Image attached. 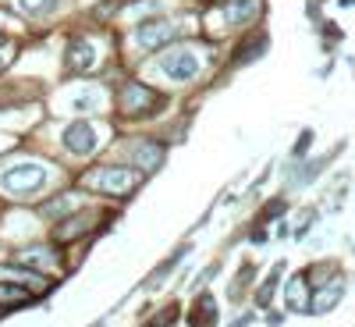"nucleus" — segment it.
Returning a JSON list of instances; mask_svg holds the SVG:
<instances>
[{"label":"nucleus","instance_id":"1","mask_svg":"<svg viewBox=\"0 0 355 327\" xmlns=\"http://www.w3.org/2000/svg\"><path fill=\"white\" fill-rule=\"evenodd\" d=\"M157 107H164V97H157L153 89H146V85H139V82H132V85H125L121 93H117V114L121 117H146L150 110H157Z\"/></svg>","mask_w":355,"mask_h":327},{"label":"nucleus","instance_id":"2","mask_svg":"<svg viewBox=\"0 0 355 327\" xmlns=\"http://www.w3.org/2000/svg\"><path fill=\"white\" fill-rule=\"evenodd\" d=\"M135 171H117V167H103V171H93V178H85V185H93L100 192H117V196H128L135 185H139Z\"/></svg>","mask_w":355,"mask_h":327},{"label":"nucleus","instance_id":"3","mask_svg":"<svg viewBox=\"0 0 355 327\" xmlns=\"http://www.w3.org/2000/svg\"><path fill=\"white\" fill-rule=\"evenodd\" d=\"M160 68H164L174 82H189V78L199 72V61H196V53H192L189 47H174V50H167V53H164Z\"/></svg>","mask_w":355,"mask_h":327},{"label":"nucleus","instance_id":"4","mask_svg":"<svg viewBox=\"0 0 355 327\" xmlns=\"http://www.w3.org/2000/svg\"><path fill=\"white\" fill-rule=\"evenodd\" d=\"M43 182H46V174H43L40 164H18V167H11V171L4 174V185H8L11 192H33V189H40Z\"/></svg>","mask_w":355,"mask_h":327},{"label":"nucleus","instance_id":"5","mask_svg":"<svg viewBox=\"0 0 355 327\" xmlns=\"http://www.w3.org/2000/svg\"><path fill=\"white\" fill-rule=\"evenodd\" d=\"M64 146H68V153H93V150H96V132H93V125H89V121L68 125Z\"/></svg>","mask_w":355,"mask_h":327},{"label":"nucleus","instance_id":"6","mask_svg":"<svg viewBox=\"0 0 355 327\" xmlns=\"http://www.w3.org/2000/svg\"><path fill=\"white\" fill-rule=\"evenodd\" d=\"M139 43H142L146 50H157V47L171 43V25H167L164 18H150V22H142V28H139Z\"/></svg>","mask_w":355,"mask_h":327},{"label":"nucleus","instance_id":"7","mask_svg":"<svg viewBox=\"0 0 355 327\" xmlns=\"http://www.w3.org/2000/svg\"><path fill=\"white\" fill-rule=\"evenodd\" d=\"M68 68L71 72H93L96 68V47L89 40H75L68 47Z\"/></svg>","mask_w":355,"mask_h":327},{"label":"nucleus","instance_id":"8","mask_svg":"<svg viewBox=\"0 0 355 327\" xmlns=\"http://www.w3.org/2000/svg\"><path fill=\"white\" fill-rule=\"evenodd\" d=\"M189 324L192 327H214L217 324V303H214V295H199V299L192 303Z\"/></svg>","mask_w":355,"mask_h":327},{"label":"nucleus","instance_id":"9","mask_svg":"<svg viewBox=\"0 0 355 327\" xmlns=\"http://www.w3.org/2000/svg\"><path fill=\"white\" fill-rule=\"evenodd\" d=\"M259 11H263L259 0H227V22H231V25H245V22H252Z\"/></svg>","mask_w":355,"mask_h":327},{"label":"nucleus","instance_id":"10","mask_svg":"<svg viewBox=\"0 0 355 327\" xmlns=\"http://www.w3.org/2000/svg\"><path fill=\"white\" fill-rule=\"evenodd\" d=\"M33 303V292L21 285H0V310H21Z\"/></svg>","mask_w":355,"mask_h":327},{"label":"nucleus","instance_id":"11","mask_svg":"<svg viewBox=\"0 0 355 327\" xmlns=\"http://www.w3.org/2000/svg\"><path fill=\"white\" fill-rule=\"evenodd\" d=\"M338 299H341V285L334 281V285H327V288H323V292L316 295V299L309 303V310H313V313H327V310H331Z\"/></svg>","mask_w":355,"mask_h":327},{"label":"nucleus","instance_id":"12","mask_svg":"<svg viewBox=\"0 0 355 327\" xmlns=\"http://www.w3.org/2000/svg\"><path fill=\"white\" fill-rule=\"evenodd\" d=\"M82 228H89V214H78V217L64 221L61 228H57V242H71V239H78Z\"/></svg>","mask_w":355,"mask_h":327},{"label":"nucleus","instance_id":"13","mask_svg":"<svg viewBox=\"0 0 355 327\" xmlns=\"http://www.w3.org/2000/svg\"><path fill=\"white\" fill-rule=\"evenodd\" d=\"M288 306L291 310H306V278H295L288 288Z\"/></svg>","mask_w":355,"mask_h":327},{"label":"nucleus","instance_id":"14","mask_svg":"<svg viewBox=\"0 0 355 327\" xmlns=\"http://www.w3.org/2000/svg\"><path fill=\"white\" fill-rule=\"evenodd\" d=\"M135 160L146 167V171H153L160 160H164V150H160V146L157 142H150V150H135Z\"/></svg>","mask_w":355,"mask_h":327},{"label":"nucleus","instance_id":"15","mask_svg":"<svg viewBox=\"0 0 355 327\" xmlns=\"http://www.w3.org/2000/svg\"><path fill=\"white\" fill-rule=\"evenodd\" d=\"M18 4H21L25 15H36L40 18V15H50L57 4H61V0H18Z\"/></svg>","mask_w":355,"mask_h":327},{"label":"nucleus","instance_id":"16","mask_svg":"<svg viewBox=\"0 0 355 327\" xmlns=\"http://www.w3.org/2000/svg\"><path fill=\"white\" fill-rule=\"evenodd\" d=\"M263 50H266V36H256L252 43H245V47L239 50V57H234V61H239V65H245L249 57H256V53H263Z\"/></svg>","mask_w":355,"mask_h":327},{"label":"nucleus","instance_id":"17","mask_svg":"<svg viewBox=\"0 0 355 327\" xmlns=\"http://www.w3.org/2000/svg\"><path fill=\"white\" fill-rule=\"evenodd\" d=\"M277 278H281V267H277V271H274L270 278H266V285L259 288V295H256V299H259V306H266V303H270V295H274V285H277Z\"/></svg>","mask_w":355,"mask_h":327},{"label":"nucleus","instance_id":"18","mask_svg":"<svg viewBox=\"0 0 355 327\" xmlns=\"http://www.w3.org/2000/svg\"><path fill=\"white\" fill-rule=\"evenodd\" d=\"M174 320H178V306H167V310L160 313V320H157V324H150V327H171Z\"/></svg>","mask_w":355,"mask_h":327},{"label":"nucleus","instance_id":"19","mask_svg":"<svg viewBox=\"0 0 355 327\" xmlns=\"http://www.w3.org/2000/svg\"><path fill=\"white\" fill-rule=\"evenodd\" d=\"M309 139H313V135H309V132H302V139H299V146H295V157H302V153L309 150Z\"/></svg>","mask_w":355,"mask_h":327},{"label":"nucleus","instance_id":"20","mask_svg":"<svg viewBox=\"0 0 355 327\" xmlns=\"http://www.w3.org/2000/svg\"><path fill=\"white\" fill-rule=\"evenodd\" d=\"M281 210H284V203H281V199H274V206H266V217H277Z\"/></svg>","mask_w":355,"mask_h":327}]
</instances>
